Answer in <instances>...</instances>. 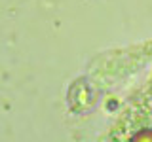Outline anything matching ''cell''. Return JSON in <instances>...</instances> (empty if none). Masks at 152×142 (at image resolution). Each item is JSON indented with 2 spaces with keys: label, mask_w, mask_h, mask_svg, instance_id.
<instances>
[{
  "label": "cell",
  "mask_w": 152,
  "mask_h": 142,
  "mask_svg": "<svg viewBox=\"0 0 152 142\" xmlns=\"http://www.w3.org/2000/svg\"><path fill=\"white\" fill-rule=\"evenodd\" d=\"M131 142H152V131L150 129H145V131L137 133V135L133 136Z\"/></svg>",
  "instance_id": "1"
}]
</instances>
